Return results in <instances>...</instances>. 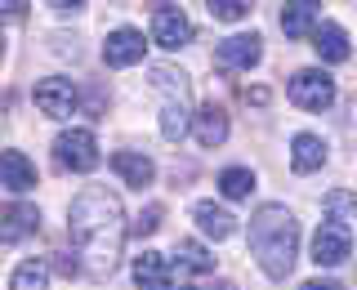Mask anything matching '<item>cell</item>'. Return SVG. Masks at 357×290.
I'll list each match as a JSON object with an SVG mask.
<instances>
[{"label":"cell","instance_id":"obj_1","mask_svg":"<svg viewBox=\"0 0 357 290\" xmlns=\"http://www.w3.org/2000/svg\"><path fill=\"white\" fill-rule=\"evenodd\" d=\"M126 206H121L116 192L89 183L72 197V210H67V237H72L76 254L85 264L89 282H107L121 264V250H126Z\"/></svg>","mask_w":357,"mask_h":290},{"label":"cell","instance_id":"obj_2","mask_svg":"<svg viewBox=\"0 0 357 290\" xmlns=\"http://www.w3.org/2000/svg\"><path fill=\"white\" fill-rule=\"evenodd\" d=\"M299 250V223L286 206H259L250 219V254L273 282H286Z\"/></svg>","mask_w":357,"mask_h":290},{"label":"cell","instance_id":"obj_3","mask_svg":"<svg viewBox=\"0 0 357 290\" xmlns=\"http://www.w3.org/2000/svg\"><path fill=\"white\" fill-rule=\"evenodd\" d=\"M152 89H161V134L170 143H178L188 130H192V112H188V76L174 72V67H152Z\"/></svg>","mask_w":357,"mask_h":290},{"label":"cell","instance_id":"obj_4","mask_svg":"<svg viewBox=\"0 0 357 290\" xmlns=\"http://www.w3.org/2000/svg\"><path fill=\"white\" fill-rule=\"evenodd\" d=\"M54 161L63 165V170L72 174H89L98 165V143L89 130H63L59 139H54Z\"/></svg>","mask_w":357,"mask_h":290},{"label":"cell","instance_id":"obj_5","mask_svg":"<svg viewBox=\"0 0 357 290\" xmlns=\"http://www.w3.org/2000/svg\"><path fill=\"white\" fill-rule=\"evenodd\" d=\"M290 103H295L299 112H321L335 103V81L326 72H317V67H304V72L290 76Z\"/></svg>","mask_w":357,"mask_h":290},{"label":"cell","instance_id":"obj_6","mask_svg":"<svg viewBox=\"0 0 357 290\" xmlns=\"http://www.w3.org/2000/svg\"><path fill=\"white\" fill-rule=\"evenodd\" d=\"M353 250V228L344 219H326L312 237V264L317 268H340Z\"/></svg>","mask_w":357,"mask_h":290},{"label":"cell","instance_id":"obj_7","mask_svg":"<svg viewBox=\"0 0 357 290\" xmlns=\"http://www.w3.org/2000/svg\"><path fill=\"white\" fill-rule=\"evenodd\" d=\"M76 103H81V94H76V85L67 76H45L36 85V107L54 121H67L76 112Z\"/></svg>","mask_w":357,"mask_h":290},{"label":"cell","instance_id":"obj_8","mask_svg":"<svg viewBox=\"0 0 357 290\" xmlns=\"http://www.w3.org/2000/svg\"><path fill=\"white\" fill-rule=\"evenodd\" d=\"M259 59H264V40L255 31H237V36L219 40V49H215V63L232 67V72H250Z\"/></svg>","mask_w":357,"mask_h":290},{"label":"cell","instance_id":"obj_9","mask_svg":"<svg viewBox=\"0 0 357 290\" xmlns=\"http://www.w3.org/2000/svg\"><path fill=\"white\" fill-rule=\"evenodd\" d=\"M143 49H148V40H143V31H134V27H116V31H107V40H103L107 67H134V63H143Z\"/></svg>","mask_w":357,"mask_h":290},{"label":"cell","instance_id":"obj_10","mask_svg":"<svg viewBox=\"0 0 357 290\" xmlns=\"http://www.w3.org/2000/svg\"><path fill=\"white\" fill-rule=\"evenodd\" d=\"M152 40L161 45V49H183V45L192 40V18H188L183 9H161V14L152 18Z\"/></svg>","mask_w":357,"mask_h":290},{"label":"cell","instance_id":"obj_11","mask_svg":"<svg viewBox=\"0 0 357 290\" xmlns=\"http://www.w3.org/2000/svg\"><path fill=\"white\" fill-rule=\"evenodd\" d=\"M317 14H321V0H286V9H282V31H286L290 40H304V36H312V31L321 27Z\"/></svg>","mask_w":357,"mask_h":290},{"label":"cell","instance_id":"obj_12","mask_svg":"<svg viewBox=\"0 0 357 290\" xmlns=\"http://www.w3.org/2000/svg\"><path fill=\"white\" fill-rule=\"evenodd\" d=\"M192 219H197V228L206 232L210 241H228L232 232H237V215H232L228 206H215V201H197Z\"/></svg>","mask_w":357,"mask_h":290},{"label":"cell","instance_id":"obj_13","mask_svg":"<svg viewBox=\"0 0 357 290\" xmlns=\"http://www.w3.org/2000/svg\"><path fill=\"white\" fill-rule=\"evenodd\" d=\"M0 183H5L14 197L31 192V188H36V165H31L18 148H9L5 156H0Z\"/></svg>","mask_w":357,"mask_h":290},{"label":"cell","instance_id":"obj_14","mask_svg":"<svg viewBox=\"0 0 357 290\" xmlns=\"http://www.w3.org/2000/svg\"><path fill=\"white\" fill-rule=\"evenodd\" d=\"M134 286L139 290H174L170 286V259L156 250H143L134 259Z\"/></svg>","mask_w":357,"mask_h":290},{"label":"cell","instance_id":"obj_15","mask_svg":"<svg viewBox=\"0 0 357 290\" xmlns=\"http://www.w3.org/2000/svg\"><path fill=\"white\" fill-rule=\"evenodd\" d=\"M192 134H197L201 148H219V143L228 139V112H223L219 103H206L192 116Z\"/></svg>","mask_w":357,"mask_h":290},{"label":"cell","instance_id":"obj_16","mask_svg":"<svg viewBox=\"0 0 357 290\" xmlns=\"http://www.w3.org/2000/svg\"><path fill=\"white\" fill-rule=\"evenodd\" d=\"M36 228H40V210L36 206H9L5 219H0V241H5V245H18L22 237H31Z\"/></svg>","mask_w":357,"mask_h":290},{"label":"cell","instance_id":"obj_17","mask_svg":"<svg viewBox=\"0 0 357 290\" xmlns=\"http://www.w3.org/2000/svg\"><path fill=\"white\" fill-rule=\"evenodd\" d=\"M290 165H295L299 174H312L326 165V139H317V134H295L290 139Z\"/></svg>","mask_w":357,"mask_h":290},{"label":"cell","instance_id":"obj_18","mask_svg":"<svg viewBox=\"0 0 357 290\" xmlns=\"http://www.w3.org/2000/svg\"><path fill=\"white\" fill-rule=\"evenodd\" d=\"M312 49H317L321 63H344L349 59V36H344L340 22H321V27L312 31Z\"/></svg>","mask_w":357,"mask_h":290},{"label":"cell","instance_id":"obj_19","mask_svg":"<svg viewBox=\"0 0 357 290\" xmlns=\"http://www.w3.org/2000/svg\"><path fill=\"white\" fill-rule=\"evenodd\" d=\"M112 170L126 178L130 188H148L152 178H156V165L143 152H116V156H112Z\"/></svg>","mask_w":357,"mask_h":290},{"label":"cell","instance_id":"obj_20","mask_svg":"<svg viewBox=\"0 0 357 290\" xmlns=\"http://www.w3.org/2000/svg\"><path fill=\"white\" fill-rule=\"evenodd\" d=\"M174 259H178V268H188V273H215V254L192 237L174 245Z\"/></svg>","mask_w":357,"mask_h":290},{"label":"cell","instance_id":"obj_21","mask_svg":"<svg viewBox=\"0 0 357 290\" xmlns=\"http://www.w3.org/2000/svg\"><path fill=\"white\" fill-rule=\"evenodd\" d=\"M219 192L228 201H245L255 192V170H245V165H228V170L219 174Z\"/></svg>","mask_w":357,"mask_h":290},{"label":"cell","instance_id":"obj_22","mask_svg":"<svg viewBox=\"0 0 357 290\" xmlns=\"http://www.w3.org/2000/svg\"><path fill=\"white\" fill-rule=\"evenodd\" d=\"M45 286H50V268L40 259H22L9 277V290H45Z\"/></svg>","mask_w":357,"mask_h":290},{"label":"cell","instance_id":"obj_23","mask_svg":"<svg viewBox=\"0 0 357 290\" xmlns=\"http://www.w3.org/2000/svg\"><path fill=\"white\" fill-rule=\"evenodd\" d=\"M206 9H210V18H219V22H241V18H250L255 0H206Z\"/></svg>","mask_w":357,"mask_h":290},{"label":"cell","instance_id":"obj_24","mask_svg":"<svg viewBox=\"0 0 357 290\" xmlns=\"http://www.w3.org/2000/svg\"><path fill=\"white\" fill-rule=\"evenodd\" d=\"M321 206H326V215H331V219H344V223L357 215V197H353V192H344V188H340V192H326V201H321Z\"/></svg>","mask_w":357,"mask_h":290},{"label":"cell","instance_id":"obj_25","mask_svg":"<svg viewBox=\"0 0 357 290\" xmlns=\"http://www.w3.org/2000/svg\"><path fill=\"white\" fill-rule=\"evenodd\" d=\"M130 228H134V237H152V232L161 228V206H148V210H143L139 219L130 223Z\"/></svg>","mask_w":357,"mask_h":290},{"label":"cell","instance_id":"obj_26","mask_svg":"<svg viewBox=\"0 0 357 290\" xmlns=\"http://www.w3.org/2000/svg\"><path fill=\"white\" fill-rule=\"evenodd\" d=\"M5 14H9V22H18L27 14V0H5Z\"/></svg>","mask_w":357,"mask_h":290},{"label":"cell","instance_id":"obj_27","mask_svg":"<svg viewBox=\"0 0 357 290\" xmlns=\"http://www.w3.org/2000/svg\"><path fill=\"white\" fill-rule=\"evenodd\" d=\"M304 290H344V286H340V282H308Z\"/></svg>","mask_w":357,"mask_h":290},{"label":"cell","instance_id":"obj_28","mask_svg":"<svg viewBox=\"0 0 357 290\" xmlns=\"http://www.w3.org/2000/svg\"><path fill=\"white\" fill-rule=\"evenodd\" d=\"M50 5H54V9H81L85 0H50Z\"/></svg>","mask_w":357,"mask_h":290},{"label":"cell","instance_id":"obj_29","mask_svg":"<svg viewBox=\"0 0 357 290\" xmlns=\"http://www.w3.org/2000/svg\"><path fill=\"white\" fill-rule=\"evenodd\" d=\"M219 290H232V286H219Z\"/></svg>","mask_w":357,"mask_h":290}]
</instances>
